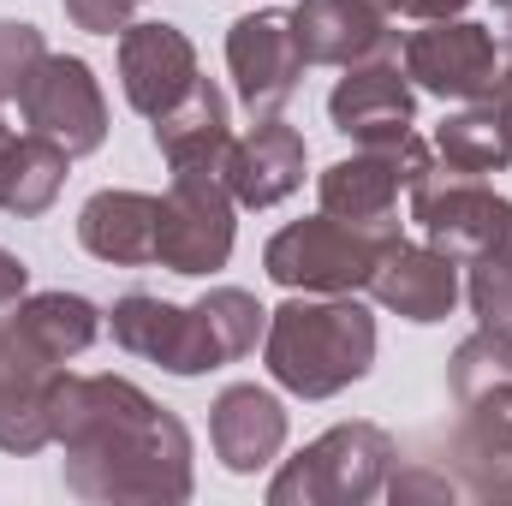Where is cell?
Instances as JSON below:
<instances>
[{
  "label": "cell",
  "instance_id": "6da1fadb",
  "mask_svg": "<svg viewBox=\"0 0 512 506\" xmlns=\"http://www.w3.org/2000/svg\"><path fill=\"white\" fill-rule=\"evenodd\" d=\"M54 447L66 489L102 506H179L197 489L191 429L126 376H60Z\"/></svg>",
  "mask_w": 512,
  "mask_h": 506
},
{
  "label": "cell",
  "instance_id": "7a4b0ae2",
  "mask_svg": "<svg viewBox=\"0 0 512 506\" xmlns=\"http://www.w3.org/2000/svg\"><path fill=\"white\" fill-rule=\"evenodd\" d=\"M262 364L292 399H334L376 364V316L358 292H292L268 310Z\"/></svg>",
  "mask_w": 512,
  "mask_h": 506
},
{
  "label": "cell",
  "instance_id": "3957f363",
  "mask_svg": "<svg viewBox=\"0 0 512 506\" xmlns=\"http://www.w3.org/2000/svg\"><path fill=\"white\" fill-rule=\"evenodd\" d=\"M393 465L399 447L382 423H334L268 477V506H370Z\"/></svg>",
  "mask_w": 512,
  "mask_h": 506
},
{
  "label": "cell",
  "instance_id": "277c9868",
  "mask_svg": "<svg viewBox=\"0 0 512 506\" xmlns=\"http://www.w3.org/2000/svg\"><path fill=\"white\" fill-rule=\"evenodd\" d=\"M429 167H435V143H423L417 131H399L387 143H358L316 179V203L334 221L399 233V191H411Z\"/></svg>",
  "mask_w": 512,
  "mask_h": 506
},
{
  "label": "cell",
  "instance_id": "5b68a950",
  "mask_svg": "<svg viewBox=\"0 0 512 506\" xmlns=\"http://www.w3.org/2000/svg\"><path fill=\"white\" fill-rule=\"evenodd\" d=\"M387 239H399V233H370V227H352L334 215H304L262 245V268L286 292H364Z\"/></svg>",
  "mask_w": 512,
  "mask_h": 506
},
{
  "label": "cell",
  "instance_id": "8992f818",
  "mask_svg": "<svg viewBox=\"0 0 512 506\" xmlns=\"http://www.w3.org/2000/svg\"><path fill=\"white\" fill-rule=\"evenodd\" d=\"M399 66L417 90H429L441 102H495L507 54H501L489 24L459 12V18H429V24L405 30Z\"/></svg>",
  "mask_w": 512,
  "mask_h": 506
},
{
  "label": "cell",
  "instance_id": "52a82bcc",
  "mask_svg": "<svg viewBox=\"0 0 512 506\" xmlns=\"http://www.w3.org/2000/svg\"><path fill=\"white\" fill-rule=\"evenodd\" d=\"M233 239H239V203L227 191L221 173L209 167H185L173 173L167 197H161V245L155 262L173 268V274H215L233 262Z\"/></svg>",
  "mask_w": 512,
  "mask_h": 506
},
{
  "label": "cell",
  "instance_id": "ba28073f",
  "mask_svg": "<svg viewBox=\"0 0 512 506\" xmlns=\"http://www.w3.org/2000/svg\"><path fill=\"white\" fill-rule=\"evenodd\" d=\"M405 197H411V221H417V233H423L435 251H447L459 268L489 251V245L501 239L507 215H512V203L489 185V179H477V173H453V167H441V161H435Z\"/></svg>",
  "mask_w": 512,
  "mask_h": 506
},
{
  "label": "cell",
  "instance_id": "9c48e42d",
  "mask_svg": "<svg viewBox=\"0 0 512 506\" xmlns=\"http://www.w3.org/2000/svg\"><path fill=\"white\" fill-rule=\"evenodd\" d=\"M108 334L114 346H126L143 364H161L167 376H209L227 364L203 304H167L155 292H126L108 310Z\"/></svg>",
  "mask_w": 512,
  "mask_h": 506
},
{
  "label": "cell",
  "instance_id": "30bf717a",
  "mask_svg": "<svg viewBox=\"0 0 512 506\" xmlns=\"http://www.w3.org/2000/svg\"><path fill=\"white\" fill-rule=\"evenodd\" d=\"M304 48H298V30H292V12L280 6H262L233 18L227 30V72H233V90L245 102L251 120L280 114L292 96H298V78H304Z\"/></svg>",
  "mask_w": 512,
  "mask_h": 506
},
{
  "label": "cell",
  "instance_id": "8fae6325",
  "mask_svg": "<svg viewBox=\"0 0 512 506\" xmlns=\"http://www.w3.org/2000/svg\"><path fill=\"white\" fill-rule=\"evenodd\" d=\"M18 114L24 126L66 143L72 155H90L108 143V96H102V78L90 72V60L78 54H42L24 96H18Z\"/></svg>",
  "mask_w": 512,
  "mask_h": 506
},
{
  "label": "cell",
  "instance_id": "7c38bea8",
  "mask_svg": "<svg viewBox=\"0 0 512 506\" xmlns=\"http://www.w3.org/2000/svg\"><path fill=\"white\" fill-rule=\"evenodd\" d=\"M66 364H54L12 316H0V453H42L54 447V387Z\"/></svg>",
  "mask_w": 512,
  "mask_h": 506
},
{
  "label": "cell",
  "instance_id": "4fadbf2b",
  "mask_svg": "<svg viewBox=\"0 0 512 506\" xmlns=\"http://www.w3.org/2000/svg\"><path fill=\"white\" fill-rule=\"evenodd\" d=\"M441 471L459 483L465 501H512V381L459 405V423L447 429Z\"/></svg>",
  "mask_w": 512,
  "mask_h": 506
},
{
  "label": "cell",
  "instance_id": "5bb4252c",
  "mask_svg": "<svg viewBox=\"0 0 512 506\" xmlns=\"http://www.w3.org/2000/svg\"><path fill=\"white\" fill-rule=\"evenodd\" d=\"M382 310L393 316H405V322H417V328H429V322H447L453 316V304H459V262L447 251H435L429 239L423 245H411L405 233L399 239H387L382 262H376V274H370V286H364Z\"/></svg>",
  "mask_w": 512,
  "mask_h": 506
},
{
  "label": "cell",
  "instance_id": "9a60e30c",
  "mask_svg": "<svg viewBox=\"0 0 512 506\" xmlns=\"http://www.w3.org/2000/svg\"><path fill=\"white\" fill-rule=\"evenodd\" d=\"M292 30L310 66H358V60H387L399 54V30L393 12L376 0H298L292 6Z\"/></svg>",
  "mask_w": 512,
  "mask_h": 506
},
{
  "label": "cell",
  "instance_id": "2e32d148",
  "mask_svg": "<svg viewBox=\"0 0 512 506\" xmlns=\"http://www.w3.org/2000/svg\"><path fill=\"white\" fill-rule=\"evenodd\" d=\"M328 120L352 143H387V137L411 131V120H417V84L405 78L399 54L346 66V78L328 90Z\"/></svg>",
  "mask_w": 512,
  "mask_h": 506
},
{
  "label": "cell",
  "instance_id": "e0dca14e",
  "mask_svg": "<svg viewBox=\"0 0 512 506\" xmlns=\"http://www.w3.org/2000/svg\"><path fill=\"white\" fill-rule=\"evenodd\" d=\"M197 42L179 24H126L120 30V90L126 102L155 120L197 84Z\"/></svg>",
  "mask_w": 512,
  "mask_h": 506
},
{
  "label": "cell",
  "instance_id": "ac0fdd59",
  "mask_svg": "<svg viewBox=\"0 0 512 506\" xmlns=\"http://www.w3.org/2000/svg\"><path fill=\"white\" fill-rule=\"evenodd\" d=\"M209 441H215V459L233 477L268 471L280 459V447H286V405H280V393H268L256 381L221 387L215 405H209Z\"/></svg>",
  "mask_w": 512,
  "mask_h": 506
},
{
  "label": "cell",
  "instance_id": "d6986e66",
  "mask_svg": "<svg viewBox=\"0 0 512 506\" xmlns=\"http://www.w3.org/2000/svg\"><path fill=\"white\" fill-rule=\"evenodd\" d=\"M304 161H310L304 131L286 126L280 114H268L245 137H233V149H227V191H233L239 209H274V203H286L304 185Z\"/></svg>",
  "mask_w": 512,
  "mask_h": 506
},
{
  "label": "cell",
  "instance_id": "ffe728a7",
  "mask_svg": "<svg viewBox=\"0 0 512 506\" xmlns=\"http://www.w3.org/2000/svg\"><path fill=\"white\" fill-rule=\"evenodd\" d=\"M149 137H155V149H161V161H167L173 173H185V167H209V173L227 179L233 126H227V96H221L209 78H197L167 114H155V120H149Z\"/></svg>",
  "mask_w": 512,
  "mask_h": 506
},
{
  "label": "cell",
  "instance_id": "44dd1931",
  "mask_svg": "<svg viewBox=\"0 0 512 506\" xmlns=\"http://www.w3.org/2000/svg\"><path fill=\"white\" fill-rule=\"evenodd\" d=\"M78 245L96 262H114V268L155 262V245H161V197H149V191H114V185L96 191L78 209Z\"/></svg>",
  "mask_w": 512,
  "mask_h": 506
},
{
  "label": "cell",
  "instance_id": "7402d4cb",
  "mask_svg": "<svg viewBox=\"0 0 512 506\" xmlns=\"http://www.w3.org/2000/svg\"><path fill=\"white\" fill-rule=\"evenodd\" d=\"M66 173H72V149L42 137V131H24L6 143L0 155V209L18 215V221H36L54 209V197L66 191Z\"/></svg>",
  "mask_w": 512,
  "mask_h": 506
},
{
  "label": "cell",
  "instance_id": "603a6c76",
  "mask_svg": "<svg viewBox=\"0 0 512 506\" xmlns=\"http://www.w3.org/2000/svg\"><path fill=\"white\" fill-rule=\"evenodd\" d=\"M12 322H18L54 364H72L78 352L96 346V334H102L108 316H102L84 292H24V298L12 304Z\"/></svg>",
  "mask_w": 512,
  "mask_h": 506
},
{
  "label": "cell",
  "instance_id": "cb8c5ba5",
  "mask_svg": "<svg viewBox=\"0 0 512 506\" xmlns=\"http://www.w3.org/2000/svg\"><path fill=\"white\" fill-rule=\"evenodd\" d=\"M435 161L453 167V173H507L512 167V131H507V114L495 102H465L459 114H447L435 126Z\"/></svg>",
  "mask_w": 512,
  "mask_h": 506
},
{
  "label": "cell",
  "instance_id": "d4e9b609",
  "mask_svg": "<svg viewBox=\"0 0 512 506\" xmlns=\"http://www.w3.org/2000/svg\"><path fill=\"white\" fill-rule=\"evenodd\" d=\"M501 381H512V328H477V334H465L453 346V358H447L453 405H465V399H477V393H489Z\"/></svg>",
  "mask_w": 512,
  "mask_h": 506
},
{
  "label": "cell",
  "instance_id": "484cf974",
  "mask_svg": "<svg viewBox=\"0 0 512 506\" xmlns=\"http://www.w3.org/2000/svg\"><path fill=\"white\" fill-rule=\"evenodd\" d=\"M42 54H48V42H42L36 24L0 18V102H18L24 96V84H30V72H36Z\"/></svg>",
  "mask_w": 512,
  "mask_h": 506
},
{
  "label": "cell",
  "instance_id": "4316f807",
  "mask_svg": "<svg viewBox=\"0 0 512 506\" xmlns=\"http://www.w3.org/2000/svg\"><path fill=\"white\" fill-rule=\"evenodd\" d=\"M465 298H471V316L477 328H512V268H501L495 256H477L465 262Z\"/></svg>",
  "mask_w": 512,
  "mask_h": 506
},
{
  "label": "cell",
  "instance_id": "83f0119b",
  "mask_svg": "<svg viewBox=\"0 0 512 506\" xmlns=\"http://www.w3.org/2000/svg\"><path fill=\"white\" fill-rule=\"evenodd\" d=\"M393 506H411V501H465L459 495V483L441 471V465H429V459H411V465H399V471H387V489H382Z\"/></svg>",
  "mask_w": 512,
  "mask_h": 506
},
{
  "label": "cell",
  "instance_id": "f1b7e54d",
  "mask_svg": "<svg viewBox=\"0 0 512 506\" xmlns=\"http://www.w3.org/2000/svg\"><path fill=\"white\" fill-rule=\"evenodd\" d=\"M66 6V18L78 24V30H90V36H120L131 24V6L137 0H60Z\"/></svg>",
  "mask_w": 512,
  "mask_h": 506
},
{
  "label": "cell",
  "instance_id": "f546056e",
  "mask_svg": "<svg viewBox=\"0 0 512 506\" xmlns=\"http://www.w3.org/2000/svg\"><path fill=\"white\" fill-rule=\"evenodd\" d=\"M382 12H393V18H417V24H429V18H459L471 0H376Z\"/></svg>",
  "mask_w": 512,
  "mask_h": 506
},
{
  "label": "cell",
  "instance_id": "4dcf8cb0",
  "mask_svg": "<svg viewBox=\"0 0 512 506\" xmlns=\"http://www.w3.org/2000/svg\"><path fill=\"white\" fill-rule=\"evenodd\" d=\"M24 292H30V268H24V256H12L6 245H0V310H12Z\"/></svg>",
  "mask_w": 512,
  "mask_h": 506
},
{
  "label": "cell",
  "instance_id": "1f68e13d",
  "mask_svg": "<svg viewBox=\"0 0 512 506\" xmlns=\"http://www.w3.org/2000/svg\"><path fill=\"white\" fill-rule=\"evenodd\" d=\"M483 256H495L501 268H512V215H507V227H501V239H495V245H489Z\"/></svg>",
  "mask_w": 512,
  "mask_h": 506
},
{
  "label": "cell",
  "instance_id": "d6a6232c",
  "mask_svg": "<svg viewBox=\"0 0 512 506\" xmlns=\"http://www.w3.org/2000/svg\"><path fill=\"white\" fill-rule=\"evenodd\" d=\"M501 36H507V48H512V0H501Z\"/></svg>",
  "mask_w": 512,
  "mask_h": 506
},
{
  "label": "cell",
  "instance_id": "836d02e7",
  "mask_svg": "<svg viewBox=\"0 0 512 506\" xmlns=\"http://www.w3.org/2000/svg\"><path fill=\"white\" fill-rule=\"evenodd\" d=\"M12 137H18V131L6 126V102H0V155H6V143H12Z\"/></svg>",
  "mask_w": 512,
  "mask_h": 506
},
{
  "label": "cell",
  "instance_id": "e575fe53",
  "mask_svg": "<svg viewBox=\"0 0 512 506\" xmlns=\"http://www.w3.org/2000/svg\"><path fill=\"white\" fill-rule=\"evenodd\" d=\"M495 108H501V114H507V131H512V96H507V102H495Z\"/></svg>",
  "mask_w": 512,
  "mask_h": 506
}]
</instances>
